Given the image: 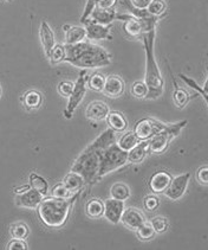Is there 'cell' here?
<instances>
[{
	"label": "cell",
	"mask_w": 208,
	"mask_h": 250,
	"mask_svg": "<svg viewBox=\"0 0 208 250\" xmlns=\"http://www.w3.org/2000/svg\"><path fill=\"white\" fill-rule=\"evenodd\" d=\"M116 133L108 128L97 137L84 151L80 153L72 165L71 171L84 178L87 184L98 182L99 157L107 147L116 143Z\"/></svg>",
	"instance_id": "6da1fadb"
},
{
	"label": "cell",
	"mask_w": 208,
	"mask_h": 250,
	"mask_svg": "<svg viewBox=\"0 0 208 250\" xmlns=\"http://www.w3.org/2000/svg\"><path fill=\"white\" fill-rule=\"evenodd\" d=\"M64 62L80 69H97L110 65L113 62V56L109 51L102 48L98 44L85 40L79 43L66 45Z\"/></svg>",
	"instance_id": "7a4b0ae2"
},
{
	"label": "cell",
	"mask_w": 208,
	"mask_h": 250,
	"mask_svg": "<svg viewBox=\"0 0 208 250\" xmlns=\"http://www.w3.org/2000/svg\"><path fill=\"white\" fill-rule=\"evenodd\" d=\"M143 41L144 51H146V74H144V83L148 87L147 100H156L162 96L165 81L161 75L159 64L155 58V30L143 33L141 36Z\"/></svg>",
	"instance_id": "3957f363"
},
{
	"label": "cell",
	"mask_w": 208,
	"mask_h": 250,
	"mask_svg": "<svg viewBox=\"0 0 208 250\" xmlns=\"http://www.w3.org/2000/svg\"><path fill=\"white\" fill-rule=\"evenodd\" d=\"M77 197H78V193L68 199L56 198V197L43 198L37 208L40 221L48 228H54V229L62 228L68 222L72 207L77 201Z\"/></svg>",
	"instance_id": "277c9868"
},
{
	"label": "cell",
	"mask_w": 208,
	"mask_h": 250,
	"mask_svg": "<svg viewBox=\"0 0 208 250\" xmlns=\"http://www.w3.org/2000/svg\"><path fill=\"white\" fill-rule=\"evenodd\" d=\"M187 126V120H182L173 125H166L163 129L148 140V151L152 154H162L168 149L171 141Z\"/></svg>",
	"instance_id": "5b68a950"
},
{
	"label": "cell",
	"mask_w": 208,
	"mask_h": 250,
	"mask_svg": "<svg viewBox=\"0 0 208 250\" xmlns=\"http://www.w3.org/2000/svg\"><path fill=\"white\" fill-rule=\"evenodd\" d=\"M116 19L123 21L122 29L128 37L140 38L143 33L155 30L161 18H157V17L138 18V17L132 15H116Z\"/></svg>",
	"instance_id": "8992f818"
},
{
	"label": "cell",
	"mask_w": 208,
	"mask_h": 250,
	"mask_svg": "<svg viewBox=\"0 0 208 250\" xmlns=\"http://www.w3.org/2000/svg\"><path fill=\"white\" fill-rule=\"evenodd\" d=\"M128 152H124L115 144L110 145L104 149L99 157V168H98V180L113 171L121 168L127 164Z\"/></svg>",
	"instance_id": "52a82bcc"
},
{
	"label": "cell",
	"mask_w": 208,
	"mask_h": 250,
	"mask_svg": "<svg viewBox=\"0 0 208 250\" xmlns=\"http://www.w3.org/2000/svg\"><path fill=\"white\" fill-rule=\"evenodd\" d=\"M87 77H88V71L85 69H82L78 75V79L76 80L74 84V89H72L71 95L69 96L68 104H66L64 109V118L70 120L74 116L75 110L78 107L82 100L84 99L85 93H87Z\"/></svg>",
	"instance_id": "ba28073f"
},
{
	"label": "cell",
	"mask_w": 208,
	"mask_h": 250,
	"mask_svg": "<svg viewBox=\"0 0 208 250\" xmlns=\"http://www.w3.org/2000/svg\"><path fill=\"white\" fill-rule=\"evenodd\" d=\"M166 127V124L161 122L156 119L152 118H143L141 120H138L134 126V130L137 139L140 141L149 140L154 137L156 133H159L161 129H163Z\"/></svg>",
	"instance_id": "9c48e42d"
},
{
	"label": "cell",
	"mask_w": 208,
	"mask_h": 250,
	"mask_svg": "<svg viewBox=\"0 0 208 250\" xmlns=\"http://www.w3.org/2000/svg\"><path fill=\"white\" fill-rule=\"evenodd\" d=\"M190 173H182L180 176L174 177L171 179L168 188L165 191V196L170 201H179L180 198L184 197V194L187 191L188 184H189Z\"/></svg>",
	"instance_id": "30bf717a"
},
{
	"label": "cell",
	"mask_w": 208,
	"mask_h": 250,
	"mask_svg": "<svg viewBox=\"0 0 208 250\" xmlns=\"http://www.w3.org/2000/svg\"><path fill=\"white\" fill-rule=\"evenodd\" d=\"M85 33H87V40L93 41H103L112 40V25H101L94 23L91 21H85Z\"/></svg>",
	"instance_id": "8fae6325"
},
{
	"label": "cell",
	"mask_w": 208,
	"mask_h": 250,
	"mask_svg": "<svg viewBox=\"0 0 208 250\" xmlns=\"http://www.w3.org/2000/svg\"><path fill=\"white\" fill-rule=\"evenodd\" d=\"M43 198V194L35 188H30L25 192L17 194L16 205L19 208H24V209H37Z\"/></svg>",
	"instance_id": "7c38bea8"
},
{
	"label": "cell",
	"mask_w": 208,
	"mask_h": 250,
	"mask_svg": "<svg viewBox=\"0 0 208 250\" xmlns=\"http://www.w3.org/2000/svg\"><path fill=\"white\" fill-rule=\"evenodd\" d=\"M124 202L117 199L109 198L104 201V212L103 216L108 222L113 224H118L121 221L122 213L124 211Z\"/></svg>",
	"instance_id": "4fadbf2b"
},
{
	"label": "cell",
	"mask_w": 208,
	"mask_h": 250,
	"mask_svg": "<svg viewBox=\"0 0 208 250\" xmlns=\"http://www.w3.org/2000/svg\"><path fill=\"white\" fill-rule=\"evenodd\" d=\"M146 221V216L141 210L136 209V208H127V209L124 208L120 223L130 230H136Z\"/></svg>",
	"instance_id": "5bb4252c"
},
{
	"label": "cell",
	"mask_w": 208,
	"mask_h": 250,
	"mask_svg": "<svg viewBox=\"0 0 208 250\" xmlns=\"http://www.w3.org/2000/svg\"><path fill=\"white\" fill-rule=\"evenodd\" d=\"M109 112L110 109L105 102L95 100V101H91L85 108V118L94 122L104 121Z\"/></svg>",
	"instance_id": "9a60e30c"
},
{
	"label": "cell",
	"mask_w": 208,
	"mask_h": 250,
	"mask_svg": "<svg viewBox=\"0 0 208 250\" xmlns=\"http://www.w3.org/2000/svg\"><path fill=\"white\" fill-rule=\"evenodd\" d=\"M173 177L170 176V173L166 171H157L149 179L148 186L151 188V191L155 194H163L165 191L167 190L169 184H170Z\"/></svg>",
	"instance_id": "2e32d148"
},
{
	"label": "cell",
	"mask_w": 208,
	"mask_h": 250,
	"mask_svg": "<svg viewBox=\"0 0 208 250\" xmlns=\"http://www.w3.org/2000/svg\"><path fill=\"white\" fill-rule=\"evenodd\" d=\"M124 90H126V83L120 76L112 75L109 77H105L104 88L102 91V93H104V95L112 97V99H117V97L123 95Z\"/></svg>",
	"instance_id": "e0dca14e"
},
{
	"label": "cell",
	"mask_w": 208,
	"mask_h": 250,
	"mask_svg": "<svg viewBox=\"0 0 208 250\" xmlns=\"http://www.w3.org/2000/svg\"><path fill=\"white\" fill-rule=\"evenodd\" d=\"M39 38H40L41 45H43V49H44V54H45V56L48 57V55L50 54V51H51V49L54 48L55 44H56V37H55L54 30L51 29V26H50L46 21H43L40 23Z\"/></svg>",
	"instance_id": "ac0fdd59"
},
{
	"label": "cell",
	"mask_w": 208,
	"mask_h": 250,
	"mask_svg": "<svg viewBox=\"0 0 208 250\" xmlns=\"http://www.w3.org/2000/svg\"><path fill=\"white\" fill-rule=\"evenodd\" d=\"M115 8H99L95 7L93 12L89 16V21L101 25H112V23L116 19ZM87 19V21H88Z\"/></svg>",
	"instance_id": "d6986e66"
},
{
	"label": "cell",
	"mask_w": 208,
	"mask_h": 250,
	"mask_svg": "<svg viewBox=\"0 0 208 250\" xmlns=\"http://www.w3.org/2000/svg\"><path fill=\"white\" fill-rule=\"evenodd\" d=\"M107 125L110 129H113L115 133H123L128 128V120L124 116V114L117 110H110L109 114L105 118Z\"/></svg>",
	"instance_id": "ffe728a7"
},
{
	"label": "cell",
	"mask_w": 208,
	"mask_h": 250,
	"mask_svg": "<svg viewBox=\"0 0 208 250\" xmlns=\"http://www.w3.org/2000/svg\"><path fill=\"white\" fill-rule=\"evenodd\" d=\"M63 30L65 32V44L71 45V44L79 43L87 40V33L83 26H75V25H63Z\"/></svg>",
	"instance_id": "44dd1931"
},
{
	"label": "cell",
	"mask_w": 208,
	"mask_h": 250,
	"mask_svg": "<svg viewBox=\"0 0 208 250\" xmlns=\"http://www.w3.org/2000/svg\"><path fill=\"white\" fill-rule=\"evenodd\" d=\"M62 184L65 185V188H68V190H70L72 193H77L80 192V191L84 188L87 183H85L84 178L80 176V174L70 171L64 178H63Z\"/></svg>",
	"instance_id": "7402d4cb"
},
{
	"label": "cell",
	"mask_w": 208,
	"mask_h": 250,
	"mask_svg": "<svg viewBox=\"0 0 208 250\" xmlns=\"http://www.w3.org/2000/svg\"><path fill=\"white\" fill-rule=\"evenodd\" d=\"M21 102L26 110L39 109L40 105L43 104V94L36 89L27 90L21 97Z\"/></svg>",
	"instance_id": "603a6c76"
},
{
	"label": "cell",
	"mask_w": 208,
	"mask_h": 250,
	"mask_svg": "<svg viewBox=\"0 0 208 250\" xmlns=\"http://www.w3.org/2000/svg\"><path fill=\"white\" fill-rule=\"evenodd\" d=\"M117 4V0H88L87 5H85L84 11H83L82 16H80V23H84L89 18L90 13L95 7L99 8H113Z\"/></svg>",
	"instance_id": "cb8c5ba5"
},
{
	"label": "cell",
	"mask_w": 208,
	"mask_h": 250,
	"mask_svg": "<svg viewBox=\"0 0 208 250\" xmlns=\"http://www.w3.org/2000/svg\"><path fill=\"white\" fill-rule=\"evenodd\" d=\"M149 153L148 151V140L140 141L134 148H132L128 152V157H127V163L129 164H140L146 159L147 154Z\"/></svg>",
	"instance_id": "d4e9b609"
},
{
	"label": "cell",
	"mask_w": 208,
	"mask_h": 250,
	"mask_svg": "<svg viewBox=\"0 0 208 250\" xmlns=\"http://www.w3.org/2000/svg\"><path fill=\"white\" fill-rule=\"evenodd\" d=\"M169 73H170V68H169ZM171 75V73H170ZM173 76V75H171ZM173 83H174V93H173V101L174 104L179 109H182V108H185L186 105L188 104V102L190 101V97L189 93H188L187 90L184 88H180L179 85H177V83L175 81V79H174L173 76Z\"/></svg>",
	"instance_id": "484cf974"
},
{
	"label": "cell",
	"mask_w": 208,
	"mask_h": 250,
	"mask_svg": "<svg viewBox=\"0 0 208 250\" xmlns=\"http://www.w3.org/2000/svg\"><path fill=\"white\" fill-rule=\"evenodd\" d=\"M138 143H140V140H138L132 130H130V132H124L120 138L116 139V145L124 152H129L130 149L134 148Z\"/></svg>",
	"instance_id": "4316f807"
},
{
	"label": "cell",
	"mask_w": 208,
	"mask_h": 250,
	"mask_svg": "<svg viewBox=\"0 0 208 250\" xmlns=\"http://www.w3.org/2000/svg\"><path fill=\"white\" fill-rule=\"evenodd\" d=\"M104 212V202H102L101 199L93 198L90 199L87 204H85V213H87L88 217L97 219L103 217Z\"/></svg>",
	"instance_id": "83f0119b"
},
{
	"label": "cell",
	"mask_w": 208,
	"mask_h": 250,
	"mask_svg": "<svg viewBox=\"0 0 208 250\" xmlns=\"http://www.w3.org/2000/svg\"><path fill=\"white\" fill-rule=\"evenodd\" d=\"M29 185L31 188H35L38 192L43 194L44 197L49 193V183L44 177L38 173H31L29 176Z\"/></svg>",
	"instance_id": "f1b7e54d"
},
{
	"label": "cell",
	"mask_w": 208,
	"mask_h": 250,
	"mask_svg": "<svg viewBox=\"0 0 208 250\" xmlns=\"http://www.w3.org/2000/svg\"><path fill=\"white\" fill-rule=\"evenodd\" d=\"M130 194H132L130 188L124 183H116L110 188V197L117 201L126 202L127 199H129Z\"/></svg>",
	"instance_id": "f546056e"
},
{
	"label": "cell",
	"mask_w": 208,
	"mask_h": 250,
	"mask_svg": "<svg viewBox=\"0 0 208 250\" xmlns=\"http://www.w3.org/2000/svg\"><path fill=\"white\" fill-rule=\"evenodd\" d=\"M10 236L12 238H19V240H26L30 234V228L24 222H17L10 226L8 229Z\"/></svg>",
	"instance_id": "4dcf8cb0"
},
{
	"label": "cell",
	"mask_w": 208,
	"mask_h": 250,
	"mask_svg": "<svg viewBox=\"0 0 208 250\" xmlns=\"http://www.w3.org/2000/svg\"><path fill=\"white\" fill-rule=\"evenodd\" d=\"M105 77L99 73H94L91 75H88L87 77V87H89L91 90L97 91V93H102L104 88Z\"/></svg>",
	"instance_id": "1f68e13d"
},
{
	"label": "cell",
	"mask_w": 208,
	"mask_h": 250,
	"mask_svg": "<svg viewBox=\"0 0 208 250\" xmlns=\"http://www.w3.org/2000/svg\"><path fill=\"white\" fill-rule=\"evenodd\" d=\"M147 12L151 17H157L162 19V17L167 12V4L165 0H151L149 6L147 7Z\"/></svg>",
	"instance_id": "d6a6232c"
},
{
	"label": "cell",
	"mask_w": 208,
	"mask_h": 250,
	"mask_svg": "<svg viewBox=\"0 0 208 250\" xmlns=\"http://www.w3.org/2000/svg\"><path fill=\"white\" fill-rule=\"evenodd\" d=\"M48 58L51 65H57L59 63L64 62L65 58V48L62 44H55L54 48L51 49L50 54L48 55Z\"/></svg>",
	"instance_id": "836d02e7"
},
{
	"label": "cell",
	"mask_w": 208,
	"mask_h": 250,
	"mask_svg": "<svg viewBox=\"0 0 208 250\" xmlns=\"http://www.w3.org/2000/svg\"><path fill=\"white\" fill-rule=\"evenodd\" d=\"M136 236L140 241H151V238H154L155 236V230L154 228L151 227V222L146 221L141 224L140 227L137 228L136 230Z\"/></svg>",
	"instance_id": "e575fe53"
},
{
	"label": "cell",
	"mask_w": 208,
	"mask_h": 250,
	"mask_svg": "<svg viewBox=\"0 0 208 250\" xmlns=\"http://www.w3.org/2000/svg\"><path fill=\"white\" fill-rule=\"evenodd\" d=\"M151 224L154 228L155 234H163V232L167 231L169 228V222L165 216H155V217L151 218Z\"/></svg>",
	"instance_id": "d590c367"
},
{
	"label": "cell",
	"mask_w": 208,
	"mask_h": 250,
	"mask_svg": "<svg viewBox=\"0 0 208 250\" xmlns=\"http://www.w3.org/2000/svg\"><path fill=\"white\" fill-rule=\"evenodd\" d=\"M130 91H132V95L136 99L146 100L147 95H148V87L144 81H136L132 83Z\"/></svg>",
	"instance_id": "8d00e7d4"
},
{
	"label": "cell",
	"mask_w": 208,
	"mask_h": 250,
	"mask_svg": "<svg viewBox=\"0 0 208 250\" xmlns=\"http://www.w3.org/2000/svg\"><path fill=\"white\" fill-rule=\"evenodd\" d=\"M179 76H180V79H181L182 81H184V82L186 83V84L188 85V87L193 88L194 90L196 91V93H199V95H201L202 97H204L205 104H207V91H206V85H205L204 88H201L200 85H199L198 83H196L195 81H194L193 79H190V77L186 76L185 74H180Z\"/></svg>",
	"instance_id": "74e56055"
},
{
	"label": "cell",
	"mask_w": 208,
	"mask_h": 250,
	"mask_svg": "<svg viewBox=\"0 0 208 250\" xmlns=\"http://www.w3.org/2000/svg\"><path fill=\"white\" fill-rule=\"evenodd\" d=\"M50 193H51V197H56V198H64V199L71 198L72 196L76 194V193H72L70 190H68V188H65V185H63L62 183H60V184L55 185L54 188H51V191H50Z\"/></svg>",
	"instance_id": "f35d334b"
},
{
	"label": "cell",
	"mask_w": 208,
	"mask_h": 250,
	"mask_svg": "<svg viewBox=\"0 0 208 250\" xmlns=\"http://www.w3.org/2000/svg\"><path fill=\"white\" fill-rule=\"evenodd\" d=\"M143 207L144 209L149 212L157 210L160 207V199L156 194H148V196L144 197L143 199Z\"/></svg>",
	"instance_id": "ab89813d"
},
{
	"label": "cell",
	"mask_w": 208,
	"mask_h": 250,
	"mask_svg": "<svg viewBox=\"0 0 208 250\" xmlns=\"http://www.w3.org/2000/svg\"><path fill=\"white\" fill-rule=\"evenodd\" d=\"M74 84L75 82H71V81H60L57 85L58 93H59L63 97H69L72 93Z\"/></svg>",
	"instance_id": "60d3db41"
},
{
	"label": "cell",
	"mask_w": 208,
	"mask_h": 250,
	"mask_svg": "<svg viewBox=\"0 0 208 250\" xmlns=\"http://www.w3.org/2000/svg\"><path fill=\"white\" fill-rule=\"evenodd\" d=\"M7 250H26L27 244L25 240H19V238H12L10 242L7 243Z\"/></svg>",
	"instance_id": "b9f144b4"
},
{
	"label": "cell",
	"mask_w": 208,
	"mask_h": 250,
	"mask_svg": "<svg viewBox=\"0 0 208 250\" xmlns=\"http://www.w3.org/2000/svg\"><path fill=\"white\" fill-rule=\"evenodd\" d=\"M196 180H198L201 185H208V166L204 165L198 168V171H196Z\"/></svg>",
	"instance_id": "7bdbcfd3"
},
{
	"label": "cell",
	"mask_w": 208,
	"mask_h": 250,
	"mask_svg": "<svg viewBox=\"0 0 208 250\" xmlns=\"http://www.w3.org/2000/svg\"><path fill=\"white\" fill-rule=\"evenodd\" d=\"M151 2V0H130L132 6L137 8V10H147V7L149 6Z\"/></svg>",
	"instance_id": "ee69618b"
},
{
	"label": "cell",
	"mask_w": 208,
	"mask_h": 250,
	"mask_svg": "<svg viewBox=\"0 0 208 250\" xmlns=\"http://www.w3.org/2000/svg\"><path fill=\"white\" fill-rule=\"evenodd\" d=\"M29 188H30V185H29V184L18 186V188H15V193H16V194L23 193V192H25V191H26V190H29Z\"/></svg>",
	"instance_id": "f6af8a7d"
},
{
	"label": "cell",
	"mask_w": 208,
	"mask_h": 250,
	"mask_svg": "<svg viewBox=\"0 0 208 250\" xmlns=\"http://www.w3.org/2000/svg\"><path fill=\"white\" fill-rule=\"evenodd\" d=\"M1 94H2V90H1V87H0V97H1Z\"/></svg>",
	"instance_id": "bcb514c9"
},
{
	"label": "cell",
	"mask_w": 208,
	"mask_h": 250,
	"mask_svg": "<svg viewBox=\"0 0 208 250\" xmlns=\"http://www.w3.org/2000/svg\"><path fill=\"white\" fill-rule=\"evenodd\" d=\"M5 1H7V2H12L13 0H5Z\"/></svg>",
	"instance_id": "7dc6e473"
}]
</instances>
